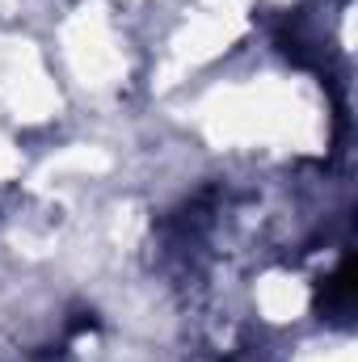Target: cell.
I'll return each mask as SVG.
<instances>
[{
  "mask_svg": "<svg viewBox=\"0 0 358 362\" xmlns=\"http://www.w3.org/2000/svg\"><path fill=\"white\" fill-rule=\"evenodd\" d=\"M72 101L47 38L30 21H0V127L38 148L72 127Z\"/></svg>",
  "mask_w": 358,
  "mask_h": 362,
  "instance_id": "cell-1",
  "label": "cell"
},
{
  "mask_svg": "<svg viewBox=\"0 0 358 362\" xmlns=\"http://www.w3.org/2000/svg\"><path fill=\"white\" fill-rule=\"evenodd\" d=\"M30 152H34V148H30L25 139H17L13 131L0 127V198L21 185L25 169H30Z\"/></svg>",
  "mask_w": 358,
  "mask_h": 362,
  "instance_id": "cell-2",
  "label": "cell"
}]
</instances>
